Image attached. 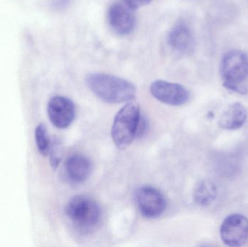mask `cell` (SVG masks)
Returning a JSON list of instances; mask_svg holds the SVG:
<instances>
[{
	"mask_svg": "<svg viewBox=\"0 0 248 247\" xmlns=\"http://www.w3.org/2000/svg\"><path fill=\"white\" fill-rule=\"evenodd\" d=\"M87 85L98 98L110 104L131 101L135 97V86L120 77L105 73H91L86 78Z\"/></svg>",
	"mask_w": 248,
	"mask_h": 247,
	"instance_id": "1",
	"label": "cell"
},
{
	"mask_svg": "<svg viewBox=\"0 0 248 247\" xmlns=\"http://www.w3.org/2000/svg\"><path fill=\"white\" fill-rule=\"evenodd\" d=\"M65 213L74 227L84 233L94 230L101 217L100 206L95 200L87 196L73 197L67 204Z\"/></svg>",
	"mask_w": 248,
	"mask_h": 247,
	"instance_id": "2",
	"label": "cell"
},
{
	"mask_svg": "<svg viewBox=\"0 0 248 247\" xmlns=\"http://www.w3.org/2000/svg\"><path fill=\"white\" fill-rule=\"evenodd\" d=\"M141 116L140 105L136 102H128L116 114L112 126L111 136L118 147H127L137 137Z\"/></svg>",
	"mask_w": 248,
	"mask_h": 247,
	"instance_id": "3",
	"label": "cell"
},
{
	"mask_svg": "<svg viewBox=\"0 0 248 247\" xmlns=\"http://www.w3.org/2000/svg\"><path fill=\"white\" fill-rule=\"evenodd\" d=\"M220 73L226 88L244 94L240 84L248 77V56L240 50H232L225 54L221 59Z\"/></svg>",
	"mask_w": 248,
	"mask_h": 247,
	"instance_id": "4",
	"label": "cell"
},
{
	"mask_svg": "<svg viewBox=\"0 0 248 247\" xmlns=\"http://www.w3.org/2000/svg\"><path fill=\"white\" fill-rule=\"evenodd\" d=\"M136 202L141 215L146 218H156L163 214L166 209L164 196L157 189L143 186L135 192Z\"/></svg>",
	"mask_w": 248,
	"mask_h": 247,
	"instance_id": "5",
	"label": "cell"
},
{
	"mask_svg": "<svg viewBox=\"0 0 248 247\" xmlns=\"http://www.w3.org/2000/svg\"><path fill=\"white\" fill-rule=\"evenodd\" d=\"M220 234L227 246H243L248 239V219L240 214L228 216L221 224Z\"/></svg>",
	"mask_w": 248,
	"mask_h": 247,
	"instance_id": "6",
	"label": "cell"
},
{
	"mask_svg": "<svg viewBox=\"0 0 248 247\" xmlns=\"http://www.w3.org/2000/svg\"><path fill=\"white\" fill-rule=\"evenodd\" d=\"M150 92L153 97L172 106H180L189 100V93L183 86L163 80L154 81L150 86Z\"/></svg>",
	"mask_w": 248,
	"mask_h": 247,
	"instance_id": "7",
	"label": "cell"
},
{
	"mask_svg": "<svg viewBox=\"0 0 248 247\" xmlns=\"http://www.w3.org/2000/svg\"><path fill=\"white\" fill-rule=\"evenodd\" d=\"M47 113L55 127L65 129L71 126L75 118L76 107L68 97L55 96L48 102Z\"/></svg>",
	"mask_w": 248,
	"mask_h": 247,
	"instance_id": "8",
	"label": "cell"
},
{
	"mask_svg": "<svg viewBox=\"0 0 248 247\" xmlns=\"http://www.w3.org/2000/svg\"><path fill=\"white\" fill-rule=\"evenodd\" d=\"M132 10L122 3H115L110 6L108 13V20L116 34L125 36L134 30L136 17Z\"/></svg>",
	"mask_w": 248,
	"mask_h": 247,
	"instance_id": "9",
	"label": "cell"
},
{
	"mask_svg": "<svg viewBox=\"0 0 248 247\" xmlns=\"http://www.w3.org/2000/svg\"><path fill=\"white\" fill-rule=\"evenodd\" d=\"M168 44L175 52L179 54L190 53L195 46V38L189 26L183 23L172 28L168 36Z\"/></svg>",
	"mask_w": 248,
	"mask_h": 247,
	"instance_id": "10",
	"label": "cell"
},
{
	"mask_svg": "<svg viewBox=\"0 0 248 247\" xmlns=\"http://www.w3.org/2000/svg\"><path fill=\"white\" fill-rule=\"evenodd\" d=\"M64 168L67 178L71 182L80 184L84 182L90 176L92 165L86 157L74 155L67 159Z\"/></svg>",
	"mask_w": 248,
	"mask_h": 247,
	"instance_id": "11",
	"label": "cell"
},
{
	"mask_svg": "<svg viewBox=\"0 0 248 247\" xmlns=\"http://www.w3.org/2000/svg\"><path fill=\"white\" fill-rule=\"evenodd\" d=\"M247 111L244 106L236 102L230 105L220 117L218 124L226 130H236L240 129L246 123Z\"/></svg>",
	"mask_w": 248,
	"mask_h": 247,
	"instance_id": "12",
	"label": "cell"
},
{
	"mask_svg": "<svg viewBox=\"0 0 248 247\" xmlns=\"http://www.w3.org/2000/svg\"><path fill=\"white\" fill-rule=\"evenodd\" d=\"M217 195V187L209 180L200 181L194 189V200L199 205H210L215 200Z\"/></svg>",
	"mask_w": 248,
	"mask_h": 247,
	"instance_id": "13",
	"label": "cell"
},
{
	"mask_svg": "<svg viewBox=\"0 0 248 247\" xmlns=\"http://www.w3.org/2000/svg\"><path fill=\"white\" fill-rule=\"evenodd\" d=\"M35 142L38 150L42 155H46L50 149V139L48 134L47 129L43 123L38 125L35 129Z\"/></svg>",
	"mask_w": 248,
	"mask_h": 247,
	"instance_id": "14",
	"label": "cell"
},
{
	"mask_svg": "<svg viewBox=\"0 0 248 247\" xmlns=\"http://www.w3.org/2000/svg\"><path fill=\"white\" fill-rule=\"evenodd\" d=\"M50 163L52 168H57L59 165L60 162L61 160V148L59 142L58 141H55L51 145L50 149Z\"/></svg>",
	"mask_w": 248,
	"mask_h": 247,
	"instance_id": "15",
	"label": "cell"
},
{
	"mask_svg": "<svg viewBox=\"0 0 248 247\" xmlns=\"http://www.w3.org/2000/svg\"><path fill=\"white\" fill-rule=\"evenodd\" d=\"M124 4L131 10H137L152 2L153 0H123Z\"/></svg>",
	"mask_w": 248,
	"mask_h": 247,
	"instance_id": "16",
	"label": "cell"
},
{
	"mask_svg": "<svg viewBox=\"0 0 248 247\" xmlns=\"http://www.w3.org/2000/svg\"><path fill=\"white\" fill-rule=\"evenodd\" d=\"M147 127V123L146 119L143 116H141L140 122H139L138 128H137V137L142 136L146 132V129Z\"/></svg>",
	"mask_w": 248,
	"mask_h": 247,
	"instance_id": "17",
	"label": "cell"
}]
</instances>
